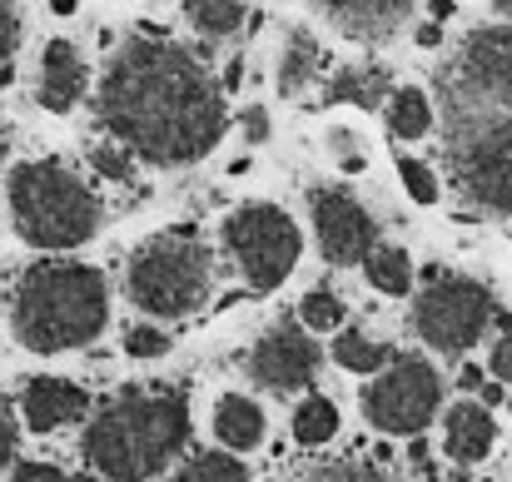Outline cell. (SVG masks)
<instances>
[{
  "label": "cell",
  "instance_id": "13",
  "mask_svg": "<svg viewBox=\"0 0 512 482\" xmlns=\"http://www.w3.org/2000/svg\"><path fill=\"white\" fill-rule=\"evenodd\" d=\"M319 10L339 25L348 40H388L413 15V0H319Z\"/></svg>",
  "mask_w": 512,
  "mask_h": 482
},
{
  "label": "cell",
  "instance_id": "35",
  "mask_svg": "<svg viewBox=\"0 0 512 482\" xmlns=\"http://www.w3.org/2000/svg\"><path fill=\"white\" fill-rule=\"evenodd\" d=\"M458 383H463V388H483V368H473V363H468V368L458 373Z\"/></svg>",
  "mask_w": 512,
  "mask_h": 482
},
{
  "label": "cell",
  "instance_id": "28",
  "mask_svg": "<svg viewBox=\"0 0 512 482\" xmlns=\"http://www.w3.org/2000/svg\"><path fill=\"white\" fill-rule=\"evenodd\" d=\"M15 45H20V15H15V0H0V85L10 80Z\"/></svg>",
  "mask_w": 512,
  "mask_h": 482
},
{
  "label": "cell",
  "instance_id": "4",
  "mask_svg": "<svg viewBox=\"0 0 512 482\" xmlns=\"http://www.w3.org/2000/svg\"><path fill=\"white\" fill-rule=\"evenodd\" d=\"M10 214L35 249H80L100 229V199L60 160H30L10 174Z\"/></svg>",
  "mask_w": 512,
  "mask_h": 482
},
{
  "label": "cell",
  "instance_id": "23",
  "mask_svg": "<svg viewBox=\"0 0 512 482\" xmlns=\"http://www.w3.org/2000/svg\"><path fill=\"white\" fill-rule=\"evenodd\" d=\"M383 95H388L383 70H339V80L329 85V95H324V100H334V105L348 100V105H363V110H368V105H378Z\"/></svg>",
  "mask_w": 512,
  "mask_h": 482
},
{
  "label": "cell",
  "instance_id": "1",
  "mask_svg": "<svg viewBox=\"0 0 512 482\" xmlns=\"http://www.w3.org/2000/svg\"><path fill=\"white\" fill-rule=\"evenodd\" d=\"M100 120L140 160L179 169L224 140L229 105L194 50L165 35H135L105 65Z\"/></svg>",
  "mask_w": 512,
  "mask_h": 482
},
{
  "label": "cell",
  "instance_id": "6",
  "mask_svg": "<svg viewBox=\"0 0 512 482\" xmlns=\"http://www.w3.org/2000/svg\"><path fill=\"white\" fill-rule=\"evenodd\" d=\"M224 244H229V254L239 259L244 284L259 289V294L279 289V284L294 274L299 249H304L294 219H289L279 204H244V209H234V214L224 219Z\"/></svg>",
  "mask_w": 512,
  "mask_h": 482
},
{
  "label": "cell",
  "instance_id": "36",
  "mask_svg": "<svg viewBox=\"0 0 512 482\" xmlns=\"http://www.w3.org/2000/svg\"><path fill=\"white\" fill-rule=\"evenodd\" d=\"M438 40H443V30H438V25H423V30H418V45H428V50H433Z\"/></svg>",
  "mask_w": 512,
  "mask_h": 482
},
{
  "label": "cell",
  "instance_id": "11",
  "mask_svg": "<svg viewBox=\"0 0 512 482\" xmlns=\"http://www.w3.org/2000/svg\"><path fill=\"white\" fill-rule=\"evenodd\" d=\"M309 214H314V234H319L324 259H334V264H363L378 249V224H373V214L348 189H314Z\"/></svg>",
  "mask_w": 512,
  "mask_h": 482
},
{
  "label": "cell",
  "instance_id": "39",
  "mask_svg": "<svg viewBox=\"0 0 512 482\" xmlns=\"http://www.w3.org/2000/svg\"><path fill=\"white\" fill-rule=\"evenodd\" d=\"M498 15H512V0H498Z\"/></svg>",
  "mask_w": 512,
  "mask_h": 482
},
{
  "label": "cell",
  "instance_id": "18",
  "mask_svg": "<svg viewBox=\"0 0 512 482\" xmlns=\"http://www.w3.org/2000/svg\"><path fill=\"white\" fill-rule=\"evenodd\" d=\"M319 70H324V45L309 30H289L284 55H279V90L299 95L309 80H319Z\"/></svg>",
  "mask_w": 512,
  "mask_h": 482
},
{
  "label": "cell",
  "instance_id": "2",
  "mask_svg": "<svg viewBox=\"0 0 512 482\" xmlns=\"http://www.w3.org/2000/svg\"><path fill=\"white\" fill-rule=\"evenodd\" d=\"M105 279L90 264L75 259H45L25 269L15 289V338L35 353H65L105 328Z\"/></svg>",
  "mask_w": 512,
  "mask_h": 482
},
{
  "label": "cell",
  "instance_id": "25",
  "mask_svg": "<svg viewBox=\"0 0 512 482\" xmlns=\"http://www.w3.org/2000/svg\"><path fill=\"white\" fill-rule=\"evenodd\" d=\"M179 482H249V473L229 453H199V458H189V468L179 473Z\"/></svg>",
  "mask_w": 512,
  "mask_h": 482
},
{
  "label": "cell",
  "instance_id": "37",
  "mask_svg": "<svg viewBox=\"0 0 512 482\" xmlns=\"http://www.w3.org/2000/svg\"><path fill=\"white\" fill-rule=\"evenodd\" d=\"M433 15H438V20H448V15H453V0H433Z\"/></svg>",
  "mask_w": 512,
  "mask_h": 482
},
{
  "label": "cell",
  "instance_id": "32",
  "mask_svg": "<svg viewBox=\"0 0 512 482\" xmlns=\"http://www.w3.org/2000/svg\"><path fill=\"white\" fill-rule=\"evenodd\" d=\"M15 482H60V473L50 463H20L15 468Z\"/></svg>",
  "mask_w": 512,
  "mask_h": 482
},
{
  "label": "cell",
  "instance_id": "27",
  "mask_svg": "<svg viewBox=\"0 0 512 482\" xmlns=\"http://www.w3.org/2000/svg\"><path fill=\"white\" fill-rule=\"evenodd\" d=\"M398 179H403V189H408L418 204H433V199H438V179H433V169L423 160H398Z\"/></svg>",
  "mask_w": 512,
  "mask_h": 482
},
{
  "label": "cell",
  "instance_id": "10",
  "mask_svg": "<svg viewBox=\"0 0 512 482\" xmlns=\"http://www.w3.org/2000/svg\"><path fill=\"white\" fill-rule=\"evenodd\" d=\"M448 90L463 110H508L512 105V25L473 30L448 70Z\"/></svg>",
  "mask_w": 512,
  "mask_h": 482
},
{
  "label": "cell",
  "instance_id": "8",
  "mask_svg": "<svg viewBox=\"0 0 512 482\" xmlns=\"http://www.w3.org/2000/svg\"><path fill=\"white\" fill-rule=\"evenodd\" d=\"M493 319V294L478 279H458V274H438L413 309V328L423 333V343L443 348V353H463L483 338V328Z\"/></svg>",
  "mask_w": 512,
  "mask_h": 482
},
{
  "label": "cell",
  "instance_id": "21",
  "mask_svg": "<svg viewBox=\"0 0 512 482\" xmlns=\"http://www.w3.org/2000/svg\"><path fill=\"white\" fill-rule=\"evenodd\" d=\"M363 269H368V284L373 289H383V294H408V284H413V264H408V254L403 249H373L368 259H363Z\"/></svg>",
  "mask_w": 512,
  "mask_h": 482
},
{
  "label": "cell",
  "instance_id": "17",
  "mask_svg": "<svg viewBox=\"0 0 512 482\" xmlns=\"http://www.w3.org/2000/svg\"><path fill=\"white\" fill-rule=\"evenodd\" d=\"M214 433H219L229 448H239V453L259 448V443H264V413H259V403H249L244 393L219 398V408H214Z\"/></svg>",
  "mask_w": 512,
  "mask_h": 482
},
{
  "label": "cell",
  "instance_id": "5",
  "mask_svg": "<svg viewBox=\"0 0 512 482\" xmlns=\"http://www.w3.org/2000/svg\"><path fill=\"white\" fill-rule=\"evenodd\" d=\"M209 279H214V259H209L204 239L189 229H170L135 249L125 289H130L135 309L160 314V319H184L209 299Z\"/></svg>",
  "mask_w": 512,
  "mask_h": 482
},
{
  "label": "cell",
  "instance_id": "26",
  "mask_svg": "<svg viewBox=\"0 0 512 482\" xmlns=\"http://www.w3.org/2000/svg\"><path fill=\"white\" fill-rule=\"evenodd\" d=\"M299 319L309 323V328H339V323H343V304L329 294V289H314V294H304Z\"/></svg>",
  "mask_w": 512,
  "mask_h": 482
},
{
  "label": "cell",
  "instance_id": "34",
  "mask_svg": "<svg viewBox=\"0 0 512 482\" xmlns=\"http://www.w3.org/2000/svg\"><path fill=\"white\" fill-rule=\"evenodd\" d=\"M15 453V423H10V408H5V398H0V463Z\"/></svg>",
  "mask_w": 512,
  "mask_h": 482
},
{
  "label": "cell",
  "instance_id": "7",
  "mask_svg": "<svg viewBox=\"0 0 512 482\" xmlns=\"http://www.w3.org/2000/svg\"><path fill=\"white\" fill-rule=\"evenodd\" d=\"M453 179L478 209L512 214V105L503 115H488V120H473L468 130H458Z\"/></svg>",
  "mask_w": 512,
  "mask_h": 482
},
{
  "label": "cell",
  "instance_id": "12",
  "mask_svg": "<svg viewBox=\"0 0 512 482\" xmlns=\"http://www.w3.org/2000/svg\"><path fill=\"white\" fill-rule=\"evenodd\" d=\"M314 368H319V348H314V338L304 333V328H294V323H284V328H274L269 338H259V348L249 353V373L264 383V388H304L309 378H314Z\"/></svg>",
  "mask_w": 512,
  "mask_h": 482
},
{
  "label": "cell",
  "instance_id": "40",
  "mask_svg": "<svg viewBox=\"0 0 512 482\" xmlns=\"http://www.w3.org/2000/svg\"><path fill=\"white\" fill-rule=\"evenodd\" d=\"M60 482H95V478H60Z\"/></svg>",
  "mask_w": 512,
  "mask_h": 482
},
{
  "label": "cell",
  "instance_id": "3",
  "mask_svg": "<svg viewBox=\"0 0 512 482\" xmlns=\"http://www.w3.org/2000/svg\"><path fill=\"white\" fill-rule=\"evenodd\" d=\"M189 438V408L179 393H125L85 433V458L115 482H145L170 468Z\"/></svg>",
  "mask_w": 512,
  "mask_h": 482
},
{
  "label": "cell",
  "instance_id": "20",
  "mask_svg": "<svg viewBox=\"0 0 512 482\" xmlns=\"http://www.w3.org/2000/svg\"><path fill=\"white\" fill-rule=\"evenodd\" d=\"M184 15L204 40H229L244 25V0H189Z\"/></svg>",
  "mask_w": 512,
  "mask_h": 482
},
{
  "label": "cell",
  "instance_id": "16",
  "mask_svg": "<svg viewBox=\"0 0 512 482\" xmlns=\"http://www.w3.org/2000/svg\"><path fill=\"white\" fill-rule=\"evenodd\" d=\"M493 438H498V428H493V418H488L483 403L448 408V453L458 463H483L493 453Z\"/></svg>",
  "mask_w": 512,
  "mask_h": 482
},
{
  "label": "cell",
  "instance_id": "38",
  "mask_svg": "<svg viewBox=\"0 0 512 482\" xmlns=\"http://www.w3.org/2000/svg\"><path fill=\"white\" fill-rule=\"evenodd\" d=\"M50 10H55V15H70V10H75V0H50Z\"/></svg>",
  "mask_w": 512,
  "mask_h": 482
},
{
  "label": "cell",
  "instance_id": "30",
  "mask_svg": "<svg viewBox=\"0 0 512 482\" xmlns=\"http://www.w3.org/2000/svg\"><path fill=\"white\" fill-rule=\"evenodd\" d=\"M95 169L110 174V179H130V155H120V150H95Z\"/></svg>",
  "mask_w": 512,
  "mask_h": 482
},
{
  "label": "cell",
  "instance_id": "22",
  "mask_svg": "<svg viewBox=\"0 0 512 482\" xmlns=\"http://www.w3.org/2000/svg\"><path fill=\"white\" fill-rule=\"evenodd\" d=\"M334 433H339V408H334L329 398H304L299 413H294V438H299L304 448H319V443H329Z\"/></svg>",
  "mask_w": 512,
  "mask_h": 482
},
{
  "label": "cell",
  "instance_id": "14",
  "mask_svg": "<svg viewBox=\"0 0 512 482\" xmlns=\"http://www.w3.org/2000/svg\"><path fill=\"white\" fill-rule=\"evenodd\" d=\"M85 95V60L70 40H50L40 55V105L65 115L75 110V100Z\"/></svg>",
  "mask_w": 512,
  "mask_h": 482
},
{
  "label": "cell",
  "instance_id": "15",
  "mask_svg": "<svg viewBox=\"0 0 512 482\" xmlns=\"http://www.w3.org/2000/svg\"><path fill=\"white\" fill-rule=\"evenodd\" d=\"M85 418V388L65 383V378H35L25 388V423L35 433H50L60 423H75Z\"/></svg>",
  "mask_w": 512,
  "mask_h": 482
},
{
  "label": "cell",
  "instance_id": "33",
  "mask_svg": "<svg viewBox=\"0 0 512 482\" xmlns=\"http://www.w3.org/2000/svg\"><path fill=\"white\" fill-rule=\"evenodd\" d=\"M493 373L512 383V333H503V338H498V348H493Z\"/></svg>",
  "mask_w": 512,
  "mask_h": 482
},
{
  "label": "cell",
  "instance_id": "9",
  "mask_svg": "<svg viewBox=\"0 0 512 482\" xmlns=\"http://www.w3.org/2000/svg\"><path fill=\"white\" fill-rule=\"evenodd\" d=\"M438 403H443V383H438V373H433L423 358H398V363L363 393L368 423H373L378 433H403V438L423 433V428L433 423Z\"/></svg>",
  "mask_w": 512,
  "mask_h": 482
},
{
  "label": "cell",
  "instance_id": "19",
  "mask_svg": "<svg viewBox=\"0 0 512 482\" xmlns=\"http://www.w3.org/2000/svg\"><path fill=\"white\" fill-rule=\"evenodd\" d=\"M388 130L398 140H423L433 130V110H428V95L423 90H393L388 95Z\"/></svg>",
  "mask_w": 512,
  "mask_h": 482
},
{
  "label": "cell",
  "instance_id": "24",
  "mask_svg": "<svg viewBox=\"0 0 512 482\" xmlns=\"http://www.w3.org/2000/svg\"><path fill=\"white\" fill-rule=\"evenodd\" d=\"M334 363L348 368V373H373V368L388 363V348L373 343V338H363V333H343L339 343H334Z\"/></svg>",
  "mask_w": 512,
  "mask_h": 482
},
{
  "label": "cell",
  "instance_id": "29",
  "mask_svg": "<svg viewBox=\"0 0 512 482\" xmlns=\"http://www.w3.org/2000/svg\"><path fill=\"white\" fill-rule=\"evenodd\" d=\"M165 348H170V338L160 328H130L125 333V353H135V358H160Z\"/></svg>",
  "mask_w": 512,
  "mask_h": 482
},
{
  "label": "cell",
  "instance_id": "31",
  "mask_svg": "<svg viewBox=\"0 0 512 482\" xmlns=\"http://www.w3.org/2000/svg\"><path fill=\"white\" fill-rule=\"evenodd\" d=\"M244 135H249L254 145H264V140H269V115H264L259 105H249V110H244Z\"/></svg>",
  "mask_w": 512,
  "mask_h": 482
}]
</instances>
